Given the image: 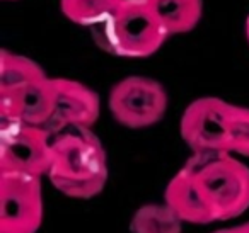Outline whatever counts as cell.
<instances>
[{"label":"cell","instance_id":"cell-1","mask_svg":"<svg viewBox=\"0 0 249 233\" xmlns=\"http://www.w3.org/2000/svg\"><path fill=\"white\" fill-rule=\"evenodd\" d=\"M53 158L48 177L72 199L96 198L107 182V157L90 128H67L53 134Z\"/></svg>","mask_w":249,"mask_h":233},{"label":"cell","instance_id":"cell-2","mask_svg":"<svg viewBox=\"0 0 249 233\" xmlns=\"http://www.w3.org/2000/svg\"><path fill=\"white\" fill-rule=\"evenodd\" d=\"M184 167L215 221L237 218L249 208V167L232 153H193Z\"/></svg>","mask_w":249,"mask_h":233},{"label":"cell","instance_id":"cell-3","mask_svg":"<svg viewBox=\"0 0 249 233\" xmlns=\"http://www.w3.org/2000/svg\"><path fill=\"white\" fill-rule=\"evenodd\" d=\"M169 38L147 0H121L99 24L97 43L104 51L123 58H145Z\"/></svg>","mask_w":249,"mask_h":233},{"label":"cell","instance_id":"cell-4","mask_svg":"<svg viewBox=\"0 0 249 233\" xmlns=\"http://www.w3.org/2000/svg\"><path fill=\"white\" fill-rule=\"evenodd\" d=\"M107 104L116 123L130 130H143L162 119L169 99L162 83L149 77L132 75L111 89Z\"/></svg>","mask_w":249,"mask_h":233},{"label":"cell","instance_id":"cell-5","mask_svg":"<svg viewBox=\"0 0 249 233\" xmlns=\"http://www.w3.org/2000/svg\"><path fill=\"white\" fill-rule=\"evenodd\" d=\"M53 134L45 126L2 121L0 172L48 175L52 167Z\"/></svg>","mask_w":249,"mask_h":233},{"label":"cell","instance_id":"cell-6","mask_svg":"<svg viewBox=\"0 0 249 233\" xmlns=\"http://www.w3.org/2000/svg\"><path fill=\"white\" fill-rule=\"evenodd\" d=\"M43 213L41 177L0 172V233H36Z\"/></svg>","mask_w":249,"mask_h":233},{"label":"cell","instance_id":"cell-7","mask_svg":"<svg viewBox=\"0 0 249 233\" xmlns=\"http://www.w3.org/2000/svg\"><path fill=\"white\" fill-rule=\"evenodd\" d=\"M232 104L218 97H200L181 116V136L193 153H231L229 123Z\"/></svg>","mask_w":249,"mask_h":233},{"label":"cell","instance_id":"cell-8","mask_svg":"<svg viewBox=\"0 0 249 233\" xmlns=\"http://www.w3.org/2000/svg\"><path fill=\"white\" fill-rule=\"evenodd\" d=\"M53 111H55V87H53V79L50 77L0 90L2 121L46 126L52 119Z\"/></svg>","mask_w":249,"mask_h":233},{"label":"cell","instance_id":"cell-9","mask_svg":"<svg viewBox=\"0 0 249 233\" xmlns=\"http://www.w3.org/2000/svg\"><path fill=\"white\" fill-rule=\"evenodd\" d=\"M55 111L46 130L56 134L67 128H92L99 119V96L84 83L70 79H53Z\"/></svg>","mask_w":249,"mask_h":233},{"label":"cell","instance_id":"cell-10","mask_svg":"<svg viewBox=\"0 0 249 233\" xmlns=\"http://www.w3.org/2000/svg\"><path fill=\"white\" fill-rule=\"evenodd\" d=\"M164 202L171 206L184 223H191V225L215 223L193 175L186 167L178 170V174L169 181L164 191Z\"/></svg>","mask_w":249,"mask_h":233},{"label":"cell","instance_id":"cell-11","mask_svg":"<svg viewBox=\"0 0 249 233\" xmlns=\"http://www.w3.org/2000/svg\"><path fill=\"white\" fill-rule=\"evenodd\" d=\"M167 36L196 28L203 14V0H147Z\"/></svg>","mask_w":249,"mask_h":233},{"label":"cell","instance_id":"cell-12","mask_svg":"<svg viewBox=\"0 0 249 233\" xmlns=\"http://www.w3.org/2000/svg\"><path fill=\"white\" fill-rule=\"evenodd\" d=\"M183 219L171 206L143 204L133 213L130 221L132 233H183Z\"/></svg>","mask_w":249,"mask_h":233},{"label":"cell","instance_id":"cell-13","mask_svg":"<svg viewBox=\"0 0 249 233\" xmlns=\"http://www.w3.org/2000/svg\"><path fill=\"white\" fill-rule=\"evenodd\" d=\"M46 73L41 67L26 56L16 55L7 50L0 53V90L12 89L22 83L46 79Z\"/></svg>","mask_w":249,"mask_h":233},{"label":"cell","instance_id":"cell-14","mask_svg":"<svg viewBox=\"0 0 249 233\" xmlns=\"http://www.w3.org/2000/svg\"><path fill=\"white\" fill-rule=\"evenodd\" d=\"M121 4V0H60L62 12L79 26H99Z\"/></svg>","mask_w":249,"mask_h":233},{"label":"cell","instance_id":"cell-15","mask_svg":"<svg viewBox=\"0 0 249 233\" xmlns=\"http://www.w3.org/2000/svg\"><path fill=\"white\" fill-rule=\"evenodd\" d=\"M229 151L249 157V107L232 104L229 123Z\"/></svg>","mask_w":249,"mask_h":233},{"label":"cell","instance_id":"cell-16","mask_svg":"<svg viewBox=\"0 0 249 233\" xmlns=\"http://www.w3.org/2000/svg\"><path fill=\"white\" fill-rule=\"evenodd\" d=\"M213 233H241L237 226H232V228H222V230H215Z\"/></svg>","mask_w":249,"mask_h":233},{"label":"cell","instance_id":"cell-17","mask_svg":"<svg viewBox=\"0 0 249 233\" xmlns=\"http://www.w3.org/2000/svg\"><path fill=\"white\" fill-rule=\"evenodd\" d=\"M239 232L241 233H249V221L248 223H242V225H237Z\"/></svg>","mask_w":249,"mask_h":233},{"label":"cell","instance_id":"cell-18","mask_svg":"<svg viewBox=\"0 0 249 233\" xmlns=\"http://www.w3.org/2000/svg\"><path fill=\"white\" fill-rule=\"evenodd\" d=\"M246 36H248V41H249V16H248V21H246Z\"/></svg>","mask_w":249,"mask_h":233}]
</instances>
